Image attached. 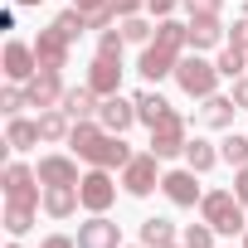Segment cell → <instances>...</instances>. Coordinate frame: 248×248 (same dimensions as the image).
<instances>
[{"label": "cell", "instance_id": "cell-16", "mask_svg": "<svg viewBox=\"0 0 248 248\" xmlns=\"http://www.w3.org/2000/svg\"><path fill=\"white\" fill-rule=\"evenodd\" d=\"M68 39L49 25V30H39V39H34V54H39V68H68Z\"/></svg>", "mask_w": 248, "mask_h": 248}, {"label": "cell", "instance_id": "cell-32", "mask_svg": "<svg viewBox=\"0 0 248 248\" xmlns=\"http://www.w3.org/2000/svg\"><path fill=\"white\" fill-rule=\"evenodd\" d=\"M30 107V93H25V83H5V88H0V112H5V117H20Z\"/></svg>", "mask_w": 248, "mask_h": 248}, {"label": "cell", "instance_id": "cell-18", "mask_svg": "<svg viewBox=\"0 0 248 248\" xmlns=\"http://www.w3.org/2000/svg\"><path fill=\"white\" fill-rule=\"evenodd\" d=\"M39 141H44L39 117H34V122H30V117H10V122H5V146H10V151H34Z\"/></svg>", "mask_w": 248, "mask_h": 248}, {"label": "cell", "instance_id": "cell-48", "mask_svg": "<svg viewBox=\"0 0 248 248\" xmlns=\"http://www.w3.org/2000/svg\"><path fill=\"white\" fill-rule=\"evenodd\" d=\"M122 248H127V243H122ZM141 248H146V243H141Z\"/></svg>", "mask_w": 248, "mask_h": 248}, {"label": "cell", "instance_id": "cell-28", "mask_svg": "<svg viewBox=\"0 0 248 248\" xmlns=\"http://www.w3.org/2000/svg\"><path fill=\"white\" fill-rule=\"evenodd\" d=\"M219 73L233 83V78H243L248 73V49H238V44H224L219 49Z\"/></svg>", "mask_w": 248, "mask_h": 248}, {"label": "cell", "instance_id": "cell-15", "mask_svg": "<svg viewBox=\"0 0 248 248\" xmlns=\"http://www.w3.org/2000/svg\"><path fill=\"white\" fill-rule=\"evenodd\" d=\"M39 180H44V190L49 185H78L83 175H78V161L73 156H63V151H54V156H39Z\"/></svg>", "mask_w": 248, "mask_h": 248}, {"label": "cell", "instance_id": "cell-37", "mask_svg": "<svg viewBox=\"0 0 248 248\" xmlns=\"http://www.w3.org/2000/svg\"><path fill=\"white\" fill-rule=\"evenodd\" d=\"M112 10H117V20H122V15H141L146 0H112Z\"/></svg>", "mask_w": 248, "mask_h": 248}, {"label": "cell", "instance_id": "cell-47", "mask_svg": "<svg viewBox=\"0 0 248 248\" xmlns=\"http://www.w3.org/2000/svg\"><path fill=\"white\" fill-rule=\"evenodd\" d=\"M73 5H88V0H73Z\"/></svg>", "mask_w": 248, "mask_h": 248}, {"label": "cell", "instance_id": "cell-46", "mask_svg": "<svg viewBox=\"0 0 248 248\" xmlns=\"http://www.w3.org/2000/svg\"><path fill=\"white\" fill-rule=\"evenodd\" d=\"M243 248H248V229H243Z\"/></svg>", "mask_w": 248, "mask_h": 248}, {"label": "cell", "instance_id": "cell-34", "mask_svg": "<svg viewBox=\"0 0 248 248\" xmlns=\"http://www.w3.org/2000/svg\"><path fill=\"white\" fill-rule=\"evenodd\" d=\"M185 248H214V224H185V238H180Z\"/></svg>", "mask_w": 248, "mask_h": 248}, {"label": "cell", "instance_id": "cell-43", "mask_svg": "<svg viewBox=\"0 0 248 248\" xmlns=\"http://www.w3.org/2000/svg\"><path fill=\"white\" fill-rule=\"evenodd\" d=\"M15 5H44V0H15Z\"/></svg>", "mask_w": 248, "mask_h": 248}, {"label": "cell", "instance_id": "cell-4", "mask_svg": "<svg viewBox=\"0 0 248 248\" xmlns=\"http://www.w3.org/2000/svg\"><path fill=\"white\" fill-rule=\"evenodd\" d=\"M0 190H5V200H15V204H39L44 209V180L25 161H5V170H0Z\"/></svg>", "mask_w": 248, "mask_h": 248}, {"label": "cell", "instance_id": "cell-44", "mask_svg": "<svg viewBox=\"0 0 248 248\" xmlns=\"http://www.w3.org/2000/svg\"><path fill=\"white\" fill-rule=\"evenodd\" d=\"M5 248H20V238H10V243H5Z\"/></svg>", "mask_w": 248, "mask_h": 248}, {"label": "cell", "instance_id": "cell-40", "mask_svg": "<svg viewBox=\"0 0 248 248\" xmlns=\"http://www.w3.org/2000/svg\"><path fill=\"white\" fill-rule=\"evenodd\" d=\"M233 195L243 200V209H248V166H238L233 170Z\"/></svg>", "mask_w": 248, "mask_h": 248}, {"label": "cell", "instance_id": "cell-6", "mask_svg": "<svg viewBox=\"0 0 248 248\" xmlns=\"http://www.w3.org/2000/svg\"><path fill=\"white\" fill-rule=\"evenodd\" d=\"M185 127H190V122H185V112H175V107H170V112L156 122V127H151V151H156L161 161H175V156H185V146H190Z\"/></svg>", "mask_w": 248, "mask_h": 248}, {"label": "cell", "instance_id": "cell-35", "mask_svg": "<svg viewBox=\"0 0 248 248\" xmlns=\"http://www.w3.org/2000/svg\"><path fill=\"white\" fill-rule=\"evenodd\" d=\"M122 49H127V34H122V30H102V34H97V54L122 59Z\"/></svg>", "mask_w": 248, "mask_h": 248}, {"label": "cell", "instance_id": "cell-39", "mask_svg": "<svg viewBox=\"0 0 248 248\" xmlns=\"http://www.w3.org/2000/svg\"><path fill=\"white\" fill-rule=\"evenodd\" d=\"M233 102H238V112H248V73L243 78H233V93H229Z\"/></svg>", "mask_w": 248, "mask_h": 248}, {"label": "cell", "instance_id": "cell-20", "mask_svg": "<svg viewBox=\"0 0 248 248\" xmlns=\"http://www.w3.org/2000/svg\"><path fill=\"white\" fill-rule=\"evenodd\" d=\"M78 209H83L78 185H49V190H44V214H49V219H68V214H78Z\"/></svg>", "mask_w": 248, "mask_h": 248}, {"label": "cell", "instance_id": "cell-22", "mask_svg": "<svg viewBox=\"0 0 248 248\" xmlns=\"http://www.w3.org/2000/svg\"><path fill=\"white\" fill-rule=\"evenodd\" d=\"M219 161H224V156H219V146H209L204 137H195V141L185 146V166H190V170H200V175H209Z\"/></svg>", "mask_w": 248, "mask_h": 248}, {"label": "cell", "instance_id": "cell-1", "mask_svg": "<svg viewBox=\"0 0 248 248\" xmlns=\"http://www.w3.org/2000/svg\"><path fill=\"white\" fill-rule=\"evenodd\" d=\"M68 146H73V156L78 161H88V166H102V170H122L137 151L122 141L117 132H107L97 117H88V122H73V132H68Z\"/></svg>", "mask_w": 248, "mask_h": 248}, {"label": "cell", "instance_id": "cell-42", "mask_svg": "<svg viewBox=\"0 0 248 248\" xmlns=\"http://www.w3.org/2000/svg\"><path fill=\"white\" fill-rule=\"evenodd\" d=\"M175 5H180V0H146V10H151V15H161V20H166Z\"/></svg>", "mask_w": 248, "mask_h": 248}, {"label": "cell", "instance_id": "cell-31", "mask_svg": "<svg viewBox=\"0 0 248 248\" xmlns=\"http://www.w3.org/2000/svg\"><path fill=\"white\" fill-rule=\"evenodd\" d=\"M54 30H59L68 44H78L83 30H88V25H83V10H78V5H73V10H59V15H54Z\"/></svg>", "mask_w": 248, "mask_h": 248}, {"label": "cell", "instance_id": "cell-7", "mask_svg": "<svg viewBox=\"0 0 248 248\" xmlns=\"http://www.w3.org/2000/svg\"><path fill=\"white\" fill-rule=\"evenodd\" d=\"M117 185H122V180H112V170L88 166V175L78 180V200H83V209H88V214H107L112 200H117Z\"/></svg>", "mask_w": 248, "mask_h": 248}, {"label": "cell", "instance_id": "cell-45", "mask_svg": "<svg viewBox=\"0 0 248 248\" xmlns=\"http://www.w3.org/2000/svg\"><path fill=\"white\" fill-rule=\"evenodd\" d=\"M166 248H185V243H166Z\"/></svg>", "mask_w": 248, "mask_h": 248}, {"label": "cell", "instance_id": "cell-21", "mask_svg": "<svg viewBox=\"0 0 248 248\" xmlns=\"http://www.w3.org/2000/svg\"><path fill=\"white\" fill-rule=\"evenodd\" d=\"M233 112H238V102H233V97H224V93L204 97V107H200L204 127H214V132H233Z\"/></svg>", "mask_w": 248, "mask_h": 248}, {"label": "cell", "instance_id": "cell-38", "mask_svg": "<svg viewBox=\"0 0 248 248\" xmlns=\"http://www.w3.org/2000/svg\"><path fill=\"white\" fill-rule=\"evenodd\" d=\"M229 44L248 49V15H243V20H233V30H229Z\"/></svg>", "mask_w": 248, "mask_h": 248}, {"label": "cell", "instance_id": "cell-27", "mask_svg": "<svg viewBox=\"0 0 248 248\" xmlns=\"http://www.w3.org/2000/svg\"><path fill=\"white\" fill-rule=\"evenodd\" d=\"M141 243H146V248H166V243H175V224L161 219V214L141 219Z\"/></svg>", "mask_w": 248, "mask_h": 248}, {"label": "cell", "instance_id": "cell-13", "mask_svg": "<svg viewBox=\"0 0 248 248\" xmlns=\"http://www.w3.org/2000/svg\"><path fill=\"white\" fill-rule=\"evenodd\" d=\"M78 248H122V229L107 214H88V224H78Z\"/></svg>", "mask_w": 248, "mask_h": 248}, {"label": "cell", "instance_id": "cell-14", "mask_svg": "<svg viewBox=\"0 0 248 248\" xmlns=\"http://www.w3.org/2000/svg\"><path fill=\"white\" fill-rule=\"evenodd\" d=\"M97 122L107 132H127L132 122H137V97H122V93H112V97H102V107H97Z\"/></svg>", "mask_w": 248, "mask_h": 248}, {"label": "cell", "instance_id": "cell-24", "mask_svg": "<svg viewBox=\"0 0 248 248\" xmlns=\"http://www.w3.org/2000/svg\"><path fill=\"white\" fill-rule=\"evenodd\" d=\"M39 132H44V141H68L73 117H68L63 107H44V112H39Z\"/></svg>", "mask_w": 248, "mask_h": 248}, {"label": "cell", "instance_id": "cell-26", "mask_svg": "<svg viewBox=\"0 0 248 248\" xmlns=\"http://www.w3.org/2000/svg\"><path fill=\"white\" fill-rule=\"evenodd\" d=\"M156 44H166V49H175V54H185L190 49V25H180V20H161L156 25Z\"/></svg>", "mask_w": 248, "mask_h": 248}, {"label": "cell", "instance_id": "cell-25", "mask_svg": "<svg viewBox=\"0 0 248 248\" xmlns=\"http://www.w3.org/2000/svg\"><path fill=\"white\" fill-rule=\"evenodd\" d=\"M166 112H170V102H166V97H161L156 88H141V93H137V122L156 127V122H161Z\"/></svg>", "mask_w": 248, "mask_h": 248}, {"label": "cell", "instance_id": "cell-8", "mask_svg": "<svg viewBox=\"0 0 248 248\" xmlns=\"http://www.w3.org/2000/svg\"><path fill=\"white\" fill-rule=\"evenodd\" d=\"M161 190H166V200L180 204V209H195V204L204 200V190H200V170H190V166L166 170V175H161Z\"/></svg>", "mask_w": 248, "mask_h": 248}, {"label": "cell", "instance_id": "cell-33", "mask_svg": "<svg viewBox=\"0 0 248 248\" xmlns=\"http://www.w3.org/2000/svg\"><path fill=\"white\" fill-rule=\"evenodd\" d=\"M219 156L238 170V166H248V137H238V132H229L224 141H219Z\"/></svg>", "mask_w": 248, "mask_h": 248}, {"label": "cell", "instance_id": "cell-23", "mask_svg": "<svg viewBox=\"0 0 248 248\" xmlns=\"http://www.w3.org/2000/svg\"><path fill=\"white\" fill-rule=\"evenodd\" d=\"M34 219H39V204H15V200H5V229H10V238H25V233L34 229Z\"/></svg>", "mask_w": 248, "mask_h": 248}, {"label": "cell", "instance_id": "cell-5", "mask_svg": "<svg viewBox=\"0 0 248 248\" xmlns=\"http://www.w3.org/2000/svg\"><path fill=\"white\" fill-rule=\"evenodd\" d=\"M161 156L156 151H137L127 166H122V190L127 195H137V200H146L151 190H161Z\"/></svg>", "mask_w": 248, "mask_h": 248}, {"label": "cell", "instance_id": "cell-41", "mask_svg": "<svg viewBox=\"0 0 248 248\" xmlns=\"http://www.w3.org/2000/svg\"><path fill=\"white\" fill-rule=\"evenodd\" d=\"M39 248H78V238H68V233H49Z\"/></svg>", "mask_w": 248, "mask_h": 248}, {"label": "cell", "instance_id": "cell-17", "mask_svg": "<svg viewBox=\"0 0 248 248\" xmlns=\"http://www.w3.org/2000/svg\"><path fill=\"white\" fill-rule=\"evenodd\" d=\"M224 44V25L219 15H190V49L204 54V49H219Z\"/></svg>", "mask_w": 248, "mask_h": 248}, {"label": "cell", "instance_id": "cell-2", "mask_svg": "<svg viewBox=\"0 0 248 248\" xmlns=\"http://www.w3.org/2000/svg\"><path fill=\"white\" fill-rule=\"evenodd\" d=\"M200 219L214 224V233H243L248 229V209L233 190H204L200 200Z\"/></svg>", "mask_w": 248, "mask_h": 248}, {"label": "cell", "instance_id": "cell-36", "mask_svg": "<svg viewBox=\"0 0 248 248\" xmlns=\"http://www.w3.org/2000/svg\"><path fill=\"white\" fill-rule=\"evenodd\" d=\"M180 5H185L190 15H219V10H224V0H180Z\"/></svg>", "mask_w": 248, "mask_h": 248}, {"label": "cell", "instance_id": "cell-11", "mask_svg": "<svg viewBox=\"0 0 248 248\" xmlns=\"http://www.w3.org/2000/svg\"><path fill=\"white\" fill-rule=\"evenodd\" d=\"M88 88H93L97 97H112V93H122V59L93 54V63H88Z\"/></svg>", "mask_w": 248, "mask_h": 248}, {"label": "cell", "instance_id": "cell-3", "mask_svg": "<svg viewBox=\"0 0 248 248\" xmlns=\"http://www.w3.org/2000/svg\"><path fill=\"white\" fill-rule=\"evenodd\" d=\"M219 78H224V73H219V63H209V59H204V54H195V49H190V54H180V63H175V83H180V93H185V97H200V102H204V97H214V93H219Z\"/></svg>", "mask_w": 248, "mask_h": 248}, {"label": "cell", "instance_id": "cell-19", "mask_svg": "<svg viewBox=\"0 0 248 248\" xmlns=\"http://www.w3.org/2000/svg\"><path fill=\"white\" fill-rule=\"evenodd\" d=\"M73 122H88V117H97V107H102V97L83 83V88H63V102H59Z\"/></svg>", "mask_w": 248, "mask_h": 248}, {"label": "cell", "instance_id": "cell-29", "mask_svg": "<svg viewBox=\"0 0 248 248\" xmlns=\"http://www.w3.org/2000/svg\"><path fill=\"white\" fill-rule=\"evenodd\" d=\"M78 10H83V25H88V30H107V25L117 20L112 0H88V5H78Z\"/></svg>", "mask_w": 248, "mask_h": 248}, {"label": "cell", "instance_id": "cell-9", "mask_svg": "<svg viewBox=\"0 0 248 248\" xmlns=\"http://www.w3.org/2000/svg\"><path fill=\"white\" fill-rule=\"evenodd\" d=\"M0 68H5V83H30V78L39 73V54H34V44L10 39L5 54H0Z\"/></svg>", "mask_w": 248, "mask_h": 248}, {"label": "cell", "instance_id": "cell-10", "mask_svg": "<svg viewBox=\"0 0 248 248\" xmlns=\"http://www.w3.org/2000/svg\"><path fill=\"white\" fill-rule=\"evenodd\" d=\"M175 63H180V54L151 39V44H141V63H137V73H141L146 83H161V78H175Z\"/></svg>", "mask_w": 248, "mask_h": 248}, {"label": "cell", "instance_id": "cell-30", "mask_svg": "<svg viewBox=\"0 0 248 248\" xmlns=\"http://www.w3.org/2000/svg\"><path fill=\"white\" fill-rule=\"evenodd\" d=\"M117 30L127 34V44H151V39H156V25H146L141 15H122V20H117Z\"/></svg>", "mask_w": 248, "mask_h": 248}, {"label": "cell", "instance_id": "cell-12", "mask_svg": "<svg viewBox=\"0 0 248 248\" xmlns=\"http://www.w3.org/2000/svg\"><path fill=\"white\" fill-rule=\"evenodd\" d=\"M25 93H30V107H59L63 102V78H59V68H39L30 83H25Z\"/></svg>", "mask_w": 248, "mask_h": 248}]
</instances>
